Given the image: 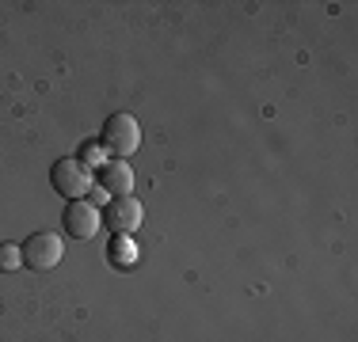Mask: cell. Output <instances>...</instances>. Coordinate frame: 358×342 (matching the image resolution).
I'll use <instances>...</instances> for the list:
<instances>
[{"mask_svg":"<svg viewBox=\"0 0 358 342\" xmlns=\"http://www.w3.org/2000/svg\"><path fill=\"white\" fill-rule=\"evenodd\" d=\"M20 267H23V251H20V244H0V270L12 274V270H20Z\"/></svg>","mask_w":358,"mask_h":342,"instance_id":"9c48e42d","label":"cell"},{"mask_svg":"<svg viewBox=\"0 0 358 342\" xmlns=\"http://www.w3.org/2000/svg\"><path fill=\"white\" fill-rule=\"evenodd\" d=\"M145 221V209L141 202L134 198V194H122V198H110L107 209H103V225L110 228V232H122V236H134L141 228Z\"/></svg>","mask_w":358,"mask_h":342,"instance_id":"277c9868","label":"cell"},{"mask_svg":"<svg viewBox=\"0 0 358 342\" xmlns=\"http://www.w3.org/2000/svg\"><path fill=\"white\" fill-rule=\"evenodd\" d=\"M103 149H107V156H115V160H130L134 152L141 149V126H138V118L134 114H126V110H115V114L103 122Z\"/></svg>","mask_w":358,"mask_h":342,"instance_id":"6da1fadb","label":"cell"},{"mask_svg":"<svg viewBox=\"0 0 358 342\" xmlns=\"http://www.w3.org/2000/svg\"><path fill=\"white\" fill-rule=\"evenodd\" d=\"M99 186L110 191L115 198H122V194L134 191V168L126 164V160H107L103 168H99Z\"/></svg>","mask_w":358,"mask_h":342,"instance_id":"8992f818","label":"cell"},{"mask_svg":"<svg viewBox=\"0 0 358 342\" xmlns=\"http://www.w3.org/2000/svg\"><path fill=\"white\" fill-rule=\"evenodd\" d=\"M20 251H23V267H31L38 274L62 267V259H65V244L57 232H31L20 244Z\"/></svg>","mask_w":358,"mask_h":342,"instance_id":"3957f363","label":"cell"},{"mask_svg":"<svg viewBox=\"0 0 358 342\" xmlns=\"http://www.w3.org/2000/svg\"><path fill=\"white\" fill-rule=\"evenodd\" d=\"M107 259H110V267L130 270L134 262H138V244H134V236H122V232L110 236V244H107Z\"/></svg>","mask_w":358,"mask_h":342,"instance_id":"52a82bcc","label":"cell"},{"mask_svg":"<svg viewBox=\"0 0 358 342\" xmlns=\"http://www.w3.org/2000/svg\"><path fill=\"white\" fill-rule=\"evenodd\" d=\"M76 160H80L88 171H99L107 164V149H103V141H84L80 144V152H76Z\"/></svg>","mask_w":358,"mask_h":342,"instance_id":"ba28073f","label":"cell"},{"mask_svg":"<svg viewBox=\"0 0 358 342\" xmlns=\"http://www.w3.org/2000/svg\"><path fill=\"white\" fill-rule=\"evenodd\" d=\"M65 232H69L73 239H92L99 232V225H103V213L96 209L88 198H80V202H69L65 205Z\"/></svg>","mask_w":358,"mask_h":342,"instance_id":"5b68a950","label":"cell"},{"mask_svg":"<svg viewBox=\"0 0 358 342\" xmlns=\"http://www.w3.org/2000/svg\"><path fill=\"white\" fill-rule=\"evenodd\" d=\"M50 183H54V191L62 194V198L80 202V198H88V191H92V171L76 156H62L50 168Z\"/></svg>","mask_w":358,"mask_h":342,"instance_id":"7a4b0ae2","label":"cell"}]
</instances>
